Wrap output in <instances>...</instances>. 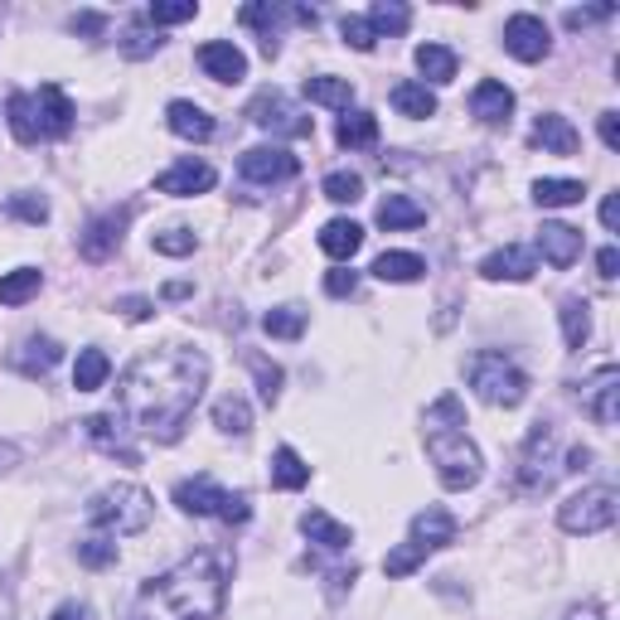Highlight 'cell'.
<instances>
[{"label": "cell", "mask_w": 620, "mask_h": 620, "mask_svg": "<svg viewBox=\"0 0 620 620\" xmlns=\"http://www.w3.org/2000/svg\"><path fill=\"white\" fill-rule=\"evenodd\" d=\"M204 384H209L204 354L184 345H165V349L141 354L136 364H126L122 384H116V403H122V417L141 437L170 446L180 441L184 421L200 407Z\"/></svg>", "instance_id": "cell-1"}, {"label": "cell", "mask_w": 620, "mask_h": 620, "mask_svg": "<svg viewBox=\"0 0 620 620\" xmlns=\"http://www.w3.org/2000/svg\"><path fill=\"white\" fill-rule=\"evenodd\" d=\"M223 591H228V582H223L218 558L200 552V558H184L180 567L141 587L126 620H218Z\"/></svg>", "instance_id": "cell-2"}, {"label": "cell", "mask_w": 620, "mask_h": 620, "mask_svg": "<svg viewBox=\"0 0 620 620\" xmlns=\"http://www.w3.org/2000/svg\"><path fill=\"white\" fill-rule=\"evenodd\" d=\"M6 116H10V131H16L20 146L59 141L73 131V102L63 98L59 83H44L39 92H10Z\"/></svg>", "instance_id": "cell-3"}, {"label": "cell", "mask_w": 620, "mask_h": 620, "mask_svg": "<svg viewBox=\"0 0 620 620\" xmlns=\"http://www.w3.org/2000/svg\"><path fill=\"white\" fill-rule=\"evenodd\" d=\"M427 456H431V466H437L446 490H470L485 470L475 441L456 427V421H427Z\"/></svg>", "instance_id": "cell-4"}, {"label": "cell", "mask_w": 620, "mask_h": 620, "mask_svg": "<svg viewBox=\"0 0 620 620\" xmlns=\"http://www.w3.org/2000/svg\"><path fill=\"white\" fill-rule=\"evenodd\" d=\"M155 514V499L141 490V485H108L102 495L88 499V524L98 533H112V538H126V533H141Z\"/></svg>", "instance_id": "cell-5"}, {"label": "cell", "mask_w": 620, "mask_h": 620, "mask_svg": "<svg viewBox=\"0 0 620 620\" xmlns=\"http://www.w3.org/2000/svg\"><path fill=\"white\" fill-rule=\"evenodd\" d=\"M466 374H470V388L490 407H519L524 398H529V374L499 349H480Z\"/></svg>", "instance_id": "cell-6"}, {"label": "cell", "mask_w": 620, "mask_h": 620, "mask_svg": "<svg viewBox=\"0 0 620 620\" xmlns=\"http://www.w3.org/2000/svg\"><path fill=\"white\" fill-rule=\"evenodd\" d=\"M175 505L184 514H194V519H223V524H247L253 519V505H247L243 495H228L223 485L209 480V475H200V480H180L175 485Z\"/></svg>", "instance_id": "cell-7"}, {"label": "cell", "mask_w": 620, "mask_h": 620, "mask_svg": "<svg viewBox=\"0 0 620 620\" xmlns=\"http://www.w3.org/2000/svg\"><path fill=\"white\" fill-rule=\"evenodd\" d=\"M620 514V495L611 490V485H587V490H577L572 499H562L558 509V524L562 533H606L616 524Z\"/></svg>", "instance_id": "cell-8"}, {"label": "cell", "mask_w": 620, "mask_h": 620, "mask_svg": "<svg viewBox=\"0 0 620 620\" xmlns=\"http://www.w3.org/2000/svg\"><path fill=\"white\" fill-rule=\"evenodd\" d=\"M558 480V460H552V427L548 421H533L529 441H524V456H519V485L529 495H543L552 490Z\"/></svg>", "instance_id": "cell-9"}, {"label": "cell", "mask_w": 620, "mask_h": 620, "mask_svg": "<svg viewBox=\"0 0 620 620\" xmlns=\"http://www.w3.org/2000/svg\"><path fill=\"white\" fill-rule=\"evenodd\" d=\"M247 116L262 126V131H282V136H311V116L306 112H296L292 102H286V92H276V88H267V92H257L253 98V108H247Z\"/></svg>", "instance_id": "cell-10"}, {"label": "cell", "mask_w": 620, "mask_h": 620, "mask_svg": "<svg viewBox=\"0 0 620 620\" xmlns=\"http://www.w3.org/2000/svg\"><path fill=\"white\" fill-rule=\"evenodd\" d=\"M582 413L597 421V427H616L620 421V368L606 364L582 384Z\"/></svg>", "instance_id": "cell-11"}, {"label": "cell", "mask_w": 620, "mask_h": 620, "mask_svg": "<svg viewBox=\"0 0 620 620\" xmlns=\"http://www.w3.org/2000/svg\"><path fill=\"white\" fill-rule=\"evenodd\" d=\"M237 170H243V180H253V184H282V180L301 175V161L286 146H253V151H243Z\"/></svg>", "instance_id": "cell-12"}, {"label": "cell", "mask_w": 620, "mask_h": 620, "mask_svg": "<svg viewBox=\"0 0 620 620\" xmlns=\"http://www.w3.org/2000/svg\"><path fill=\"white\" fill-rule=\"evenodd\" d=\"M505 49H509L514 59H524V63L548 59V49H552L548 24L538 20V16H509V24H505Z\"/></svg>", "instance_id": "cell-13"}, {"label": "cell", "mask_w": 620, "mask_h": 620, "mask_svg": "<svg viewBox=\"0 0 620 620\" xmlns=\"http://www.w3.org/2000/svg\"><path fill=\"white\" fill-rule=\"evenodd\" d=\"M126 209H112V214H98L88 223V233L78 237V253H83L88 262H108L116 247H122V228H126Z\"/></svg>", "instance_id": "cell-14"}, {"label": "cell", "mask_w": 620, "mask_h": 620, "mask_svg": "<svg viewBox=\"0 0 620 620\" xmlns=\"http://www.w3.org/2000/svg\"><path fill=\"white\" fill-rule=\"evenodd\" d=\"M538 253H543L548 267L567 272L582 257V228H572V223H543V228H538Z\"/></svg>", "instance_id": "cell-15"}, {"label": "cell", "mask_w": 620, "mask_h": 620, "mask_svg": "<svg viewBox=\"0 0 620 620\" xmlns=\"http://www.w3.org/2000/svg\"><path fill=\"white\" fill-rule=\"evenodd\" d=\"M214 165H204V161H180V165H170L165 175H155V190L161 194H175V200H190V194H209L214 190Z\"/></svg>", "instance_id": "cell-16"}, {"label": "cell", "mask_w": 620, "mask_h": 620, "mask_svg": "<svg viewBox=\"0 0 620 620\" xmlns=\"http://www.w3.org/2000/svg\"><path fill=\"white\" fill-rule=\"evenodd\" d=\"M200 69L214 78V83H243L247 78V54L228 39H209L200 44Z\"/></svg>", "instance_id": "cell-17"}, {"label": "cell", "mask_w": 620, "mask_h": 620, "mask_svg": "<svg viewBox=\"0 0 620 620\" xmlns=\"http://www.w3.org/2000/svg\"><path fill=\"white\" fill-rule=\"evenodd\" d=\"M533 272H538L533 247H519V243L499 247V253H490V257L480 262V276H485V282H529Z\"/></svg>", "instance_id": "cell-18"}, {"label": "cell", "mask_w": 620, "mask_h": 620, "mask_svg": "<svg viewBox=\"0 0 620 620\" xmlns=\"http://www.w3.org/2000/svg\"><path fill=\"white\" fill-rule=\"evenodd\" d=\"M470 112L480 116L485 126H505L514 116V92L505 83H495V78H485V83H475V92H470Z\"/></svg>", "instance_id": "cell-19"}, {"label": "cell", "mask_w": 620, "mask_h": 620, "mask_svg": "<svg viewBox=\"0 0 620 620\" xmlns=\"http://www.w3.org/2000/svg\"><path fill=\"white\" fill-rule=\"evenodd\" d=\"M407 543H417L421 552H437V548H451L456 543V519L446 509H421L413 519V538Z\"/></svg>", "instance_id": "cell-20"}, {"label": "cell", "mask_w": 620, "mask_h": 620, "mask_svg": "<svg viewBox=\"0 0 620 620\" xmlns=\"http://www.w3.org/2000/svg\"><path fill=\"white\" fill-rule=\"evenodd\" d=\"M83 431H88V441H92V446H102L108 456H122L126 466H136V460H141L136 446H126V437H122V421H116V413H98V417H88V421H83Z\"/></svg>", "instance_id": "cell-21"}, {"label": "cell", "mask_w": 620, "mask_h": 620, "mask_svg": "<svg viewBox=\"0 0 620 620\" xmlns=\"http://www.w3.org/2000/svg\"><path fill=\"white\" fill-rule=\"evenodd\" d=\"M533 146H543V151H552V155H572L577 146H582V136H577V126L567 122V116L543 112V116L533 122Z\"/></svg>", "instance_id": "cell-22"}, {"label": "cell", "mask_w": 620, "mask_h": 620, "mask_svg": "<svg viewBox=\"0 0 620 620\" xmlns=\"http://www.w3.org/2000/svg\"><path fill=\"white\" fill-rule=\"evenodd\" d=\"M165 122H170V131H175V136H184V141H209L214 136V116H209L200 102H170L165 108Z\"/></svg>", "instance_id": "cell-23"}, {"label": "cell", "mask_w": 620, "mask_h": 620, "mask_svg": "<svg viewBox=\"0 0 620 620\" xmlns=\"http://www.w3.org/2000/svg\"><path fill=\"white\" fill-rule=\"evenodd\" d=\"M301 533H306L311 543L329 548V552H345V548L354 543V533H349L339 519H329L325 509H306V514H301Z\"/></svg>", "instance_id": "cell-24"}, {"label": "cell", "mask_w": 620, "mask_h": 620, "mask_svg": "<svg viewBox=\"0 0 620 620\" xmlns=\"http://www.w3.org/2000/svg\"><path fill=\"white\" fill-rule=\"evenodd\" d=\"M364 247V228L354 218H329L321 228V253H329L335 262H349Z\"/></svg>", "instance_id": "cell-25"}, {"label": "cell", "mask_w": 620, "mask_h": 620, "mask_svg": "<svg viewBox=\"0 0 620 620\" xmlns=\"http://www.w3.org/2000/svg\"><path fill=\"white\" fill-rule=\"evenodd\" d=\"M421 223H427V209L417 200H407V194H388V200L378 204V228H388V233L421 228Z\"/></svg>", "instance_id": "cell-26"}, {"label": "cell", "mask_w": 620, "mask_h": 620, "mask_svg": "<svg viewBox=\"0 0 620 620\" xmlns=\"http://www.w3.org/2000/svg\"><path fill=\"white\" fill-rule=\"evenodd\" d=\"M335 141L345 151L374 146V141H378V116L374 112H345V116H339V126H335Z\"/></svg>", "instance_id": "cell-27"}, {"label": "cell", "mask_w": 620, "mask_h": 620, "mask_svg": "<svg viewBox=\"0 0 620 620\" xmlns=\"http://www.w3.org/2000/svg\"><path fill=\"white\" fill-rule=\"evenodd\" d=\"M311 480V466L301 460L292 446H276L272 451V490H301Z\"/></svg>", "instance_id": "cell-28"}, {"label": "cell", "mask_w": 620, "mask_h": 620, "mask_svg": "<svg viewBox=\"0 0 620 620\" xmlns=\"http://www.w3.org/2000/svg\"><path fill=\"white\" fill-rule=\"evenodd\" d=\"M306 98L321 102V108H345L354 102V83L349 78H335V73H321V78H306Z\"/></svg>", "instance_id": "cell-29"}, {"label": "cell", "mask_w": 620, "mask_h": 620, "mask_svg": "<svg viewBox=\"0 0 620 620\" xmlns=\"http://www.w3.org/2000/svg\"><path fill=\"white\" fill-rule=\"evenodd\" d=\"M388 98H393V108H398L403 116H417V122L421 116H437V92H431L427 83H398Z\"/></svg>", "instance_id": "cell-30"}, {"label": "cell", "mask_w": 620, "mask_h": 620, "mask_svg": "<svg viewBox=\"0 0 620 620\" xmlns=\"http://www.w3.org/2000/svg\"><path fill=\"white\" fill-rule=\"evenodd\" d=\"M562 339H567V349H582L587 339H591V306L582 296H567L562 301Z\"/></svg>", "instance_id": "cell-31"}, {"label": "cell", "mask_w": 620, "mask_h": 620, "mask_svg": "<svg viewBox=\"0 0 620 620\" xmlns=\"http://www.w3.org/2000/svg\"><path fill=\"white\" fill-rule=\"evenodd\" d=\"M421 272H427V262H421L417 253H384L374 262V276H378V282H393V286L417 282Z\"/></svg>", "instance_id": "cell-32"}, {"label": "cell", "mask_w": 620, "mask_h": 620, "mask_svg": "<svg viewBox=\"0 0 620 620\" xmlns=\"http://www.w3.org/2000/svg\"><path fill=\"white\" fill-rule=\"evenodd\" d=\"M276 16H282V10H276L272 0H253V6L237 10V20L253 24V30H262V54H267V59L282 49V44H276Z\"/></svg>", "instance_id": "cell-33"}, {"label": "cell", "mask_w": 620, "mask_h": 620, "mask_svg": "<svg viewBox=\"0 0 620 620\" xmlns=\"http://www.w3.org/2000/svg\"><path fill=\"white\" fill-rule=\"evenodd\" d=\"M582 180H538L533 184V204L538 209H572L582 204Z\"/></svg>", "instance_id": "cell-34"}, {"label": "cell", "mask_w": 620, "mask_h": 620, "mask_svg": "<svg viewBox=\"0 0 620 620\" xmlns=\"http://www.w3.org/2000/svg\"><path fill=\"white\" fill-rule=\"evenodd\" d=\"M108 374H112L108 354H102V349H83V354H78V364H73V388L78 393H98L102 384H108Z\"/></svg>", "instance_id": "cell-35"}, {"label": "cell", "mask_w": 620, "mask_h": 620, "mask_svg": "<svg viewBox=\"0 0 620 620\" xmlns=\"http://www.w3.org/2000/svg\"><path fill=\"white\" fill-rule=\"evenodd\" d=\"M39 286H44V276H39V267H16L0 276V306H24Z\"/></svg>", "instance_id": "cell-36"}, {"label": "cell", "mask_w": 620, "mask_h": 620, "mask_svg": "<svg viewBox=\"0 0 620 620\" xmlns=\"http://www.w3.org/2000/svg\"><path fill=\"white\" fill-rule=\"evenodd\" d=\"M214 427L228 431V437H247V431H253V407L228 393V398L214 403Z\"/></svg>", "instance_id": "cell-37"}, {"label": "cell", "mask_w": 620, "mask_h": 620, "mask_svg": "<svg viewBox=\"0 0 620 620\" xmlns=\"http://www.w3.org/2000/svg\"><path fill=\"white\" fill-rule=\"evenodd\" d=\"M417 69H421V78H431V83H451L456 54L446 44H417Z\"/></svg>", "instance_id": "cell-38"}, {"label": "cell", "mask_w": 620, "mask_h": 620, "mask_svg": "<svg viewBox=\"0 0 620 620\" xmlns=\"http://www.w3.org/2000/svg\"><path fill=\"white\" fill-rule=\"evenodd\" d=\"M59 354H63V349L54 345V339H39V335H34V339H24V349L16 354V368H24L30 378H34V374H49V368L59 364Z\"/></svg>", "instance_id": "cell-39"}, {"label": "cell", "mask_w": 620, "mask_h": 620, "mask_svg": "<svg viewBox=\"0 0 620 620\" xmlns=\"http://www.w3.org/2000/svg\"><path fill=\"white\" fill-rule=\"evenodd\" d=\"M262 329H267L272 339H301L306 335V311L301 306H276L262 315Z\"/></svg>", "instance_id": "cell-40"}, {"label": "cell", "mask_w": 620, "mask_h": 620, "mask_svg": "<svg viewBox=\"0 0 620 620\" xmlns=\"http://www.w3.org/2000/svg\"><path fill=\"white\" fill-rule=\"evenodd\" d=\"M368 24H374V34H407L413 10H407L403 0H378V6L368 10Z\"/></svg>", "instance_id": "cell-41"}, {"label": "cell", "mask_w": 620, "mask_h": 620, "mask_svg": "<svg viewBox=\"0 0 620 620\" xmlns=\"http://www.w3.org/2000/svg\"><path fill=\"white\" fill-rule=\"evenodd\" d=\"M200 16V6L194 0H151V10H146V24H184V20H194Z\"/></svg>", "instance_id": "cell-42"}, {"label": "cell", "mask_w": 620, "mask_h": 620, "mask_svg": "<svg viewBox=\"0 0 620 620\" xmlns=\"http://www.w3.org/2000/svg\"><path fill=\"white\" fill-rule=\"evenodd\" d=\"M161 44L165 39H161V30H151V24H131V30L122 34V54L126 59H151Z\"/></svg>", "instance_id": "cell-43"}, {"label": "cell", "mask_w": 620, "mask_h": 620, "mask_svg": "<svg viewBox=\"0 0 620 620\" xmlns=\"http://www.w3.org/2000/svg\"><path fill=\"white\" fill-rule=\"evenodd\" d=\"M325 200H335V204H359L364 200V180L359 175H349V170H335V175H325Z\"/></svg>", "instance_id": "cell-44"}, {"label": "cell", "mask_w": 620, "mask_h": 620, "mask_svg": "<svg viewBox=\"0 0 620 620\" xmlns=\"http://www.w3.org/2000/svg\"><path fill=\"white\" fill-rule=\"evenodd\" d=\"M151 247H155L161 257H190V253H194V233H190V228H165V233L151 237Z\"/></svg>", "instance_id": "cell-45"}, {"label": "cell", "mask_w": 620, "mask_h": 620, "mask_svg": "<svg viewBox=\"0 0 620 620\" xmlns=\"http://www.w3.org/2000/svg\"><path fill=\"white\" fill-rule=\"evenodd\" d=\"M339 34H345V44H349V49H359V54H368V49L378 44L374 24H368L364 16H345V20H339Z\"/></svg>", "instance_id": "cell-46"}, {"label": "cell", "mask_w": 620, "mask_h": 620, "mask_svg": "<svg viewBox=\"0 0 620 620\" xmlns=\"http://www.w3.org/2000/svg\"><path fill=\"white\" fill-rule=\"evenodd\" d=\"M421 562H427V552H421L417 543H403V548H393L388 558H384V572L388 577H407V572H417Z\"/></svg>", "instance_id": "cell-47"}, {"label": "cell", "mask_w": 620, "mask_h": 620, "mask_svg": "<svg viewBox=\"0 0 620 620\" xmlns=\"http://www.w3.org/2000/svg\"><path fill=\"white\" fill-rule=\"evenodd\" d=\"M253 374H257V393H262V403L272 407L276 398H282V368L267 364L262 354H253Z\"/></svg>", "instance_id": "cell-48"}, {"label": "cell", "mask_w": 620, "mask_h": 620, "mask_svg": "<svg viewBox=\"0 0 620 620\" xmlns=\"http://www.w3.org/2000/svg\"><path fill=\"white\" fill-rule=\"evenodd\" d=\"M10 214L24 223H44L49 218V200L44 194H10Z\"/></svg>", "instance_id": "cell-49"}, {"label": "cell", "mask_w": 620, "mask_h": 620, "mask_svg": "<svg viewBox=\"0 0 620 620\" xmlns=\"http://www.w3.org/2000/svg\"><path fill=\"white\" fill-rule=\"evenodd\" d=\"M78 562L108 567V562H116V543H108V538H83V543H78Z\"/></svg>", "instance_id": "cell-50"}, {"label": "cell", "mask_w": 620, "mask_h": 620, "mask_svg": "<svg viewBox=\"0 0 620 620\" xmlns=\"http://www.w3.org/2000/svg\"><path fill=\"white\" fill-rule=\"evenodd\" d=\"M616 16V6H582V10H567V30H587V24H601V20H611Z\"/></svg>", "instance_id": "cell-51"}, {"label": "cell", "mask_w": 620, "mask_h": 620, "mask_svg": "<svg viewBox=\"0 0 620 620\" xmlns=\"http://www.w3.org/2000/svg\"><path fill=\"white\" fill-rule=\"evenodd\" d=\"M354 286H359V272H349V267H335L325 276V292L329 296H354Z\"/></svg>", "instance_id": "cell-52"}, {"label": "cell", "mask_w": 620, "mask_h": 620, "mask_svg": "<svg viewBox=\"0 0 620 620\" xmlns=\"http://www.w3.org/2000/svg\"><path fill=\"white\" fill-rule=\"evenodd\" d=\"M116 311H122L126 315V321H151V301L146 296H122V301H116Z\"/></svg>", "instance_id": "cell-53"}, {"label": "cell", "mask_w": 620, "mask_h": 620, "mask_svg": "<svg viewBox=\"0 0 620 620\" xmlns=\"http://www.w3.org/2000/svg\"><path fill=\"white\" fill-rule=\"evenodd\" d=\"M601 141L606 151H620V112H601Z\"/></svg>", "instance_id": "cell-54"}, {"label": "cell", "mask_w": 620, "mask_h": 620, "mask_svg": "<svg viewBox=\"0 0 620 620\" xmlns=\"http://www.w3.org/2000/svg\"><path fill=\"white\" fill-rule=\"evenodd\" d=\"M597 272H601V282H616V276H620V253H616V247H601V253H597Z\"/></svg>", "instance_id": "cell-55"}, {"label": "cell", "mask_w": 620, "mask_h": 620, "mask_svg": "<svg viewBox=\"0 0 620 620\" xmlns=\"http://www.w3.org/2000/svg\"><path fill=\"white\" fill-rule=\"evenodd\" d=\"M49 620H92V611H88L83 601H63V606H59V611L49 616Z\"/></svg>", "instance_id": "cell-56"}, {"label": "cell", "mask_w": 620, "mask_h": 620, "mask_svg": "<svg viewBox=\"0 0 620 620\" xmlns=\"http://www.w3.org/2000/svg\"><path fill=\"white\" fill-rule=\"evenodd\" d=\"M601 223L616 233V223H620V200H616V194H606V200H601Z\"/></svg>", "instance_id": "cell-57"}, {"label": "cell", "mask_w": 620, "mask_h": 620, "mask_svg": "<svg viewBox=\"0 0 620 620\" xmlns=\"http://www.w3.org/2000/svg\"><path fill=\"white\" fill-rule=\"evenodd\" d=\"M562 620H606V611L597 601H587V606H572V611H567Z\"/></svg>", "instance_id": "cell-58"}, {"label": "cell", "mask_w": 620, "mask_h": 620, "mask_svg": "<svg viewBox=\"0 0 620 620\" xmlns=\"http://www.w3.org/2000/svg\"><path fill=\"white\" fill-rule=\"evenodd\" d=\"M102 30V16H73V34H98Z\"/></svg>", "instance_id": "cell-59"}, {"label": "cell", "mask_w": 620, "mask_h": 620, "mask_svg": "<svg viewBox=\"0 0 620 620\" xmlns=\"http://www.w3.org/2000/svg\"><path fill=\"white\" fill-rule=\"evenodd\" d=\"M292 16H296L301 24H311V30H315V20H321V10H311V6H296V10H292Z\"/></svg>", "instance_id": "cell-60"}, {"label": "cell", "mask_w": 620, "mask_h": 620, "mask_svg": "<svg viewBox=\"0 0 620 620\" xmlns=\"http://www.w3.org/2000/svg\"><path fill=\"white\" fill-rule=\"evenodd\" d=\"M190 292H194L190 282H170V286H165V296H170V301H184V296H190Z\"/></svg>", "instance_id": "cell-61"}]
</instances>
